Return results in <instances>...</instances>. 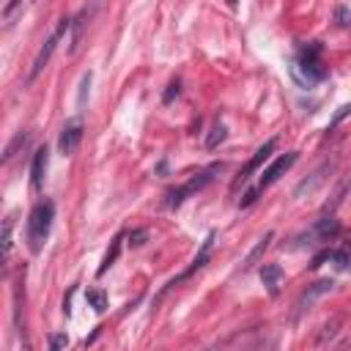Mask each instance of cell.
Segmentation results:
<instances>
[{"mask_svg": "<svg viewBox=\"0 0 351 351\" xmlns=\"http://www.w3.org/2000/svg\"><path fill=\"white\" fill-rule=\"evenodd\" d=\"M211 241H214V233H208V236H206V241H203V247H200V252L195 255V261H192V266H189V269H186V271H184L181 277H176V280H170V282L165 285V291H162V293H159L156 299H162V296H165V293H167L170 288H176V285H178L181 280H186V277H192V274H195L197 269H203V266H206V261H208V250H211Z\"/></svg>", "mask_w": 351, "mask_h": 351, "instance_id": "11", "label": "cell"}, {"mask_svg": "<svg viewBox=\"0 0 351 351\" xmlns=\"http://www.w3.org/2000/svg\"><path fill=\"white\" fill-rule=\"evenodd\" d=\"M47 165H49V151H47V145H41V148L33 154V165H30V184H33V189H36V192L44 186Z\"/></svg>", "mask_w": 351, "mask_h": 351, "instance_id": "12", "label": "cell"}, {"mask_svg": "<svg viewBox=\"0 0 351 351\" xmlns=\"http://www.w3.org/2000/svg\"><path fill=\"white\" fill-rule=\"evenodd\" d=\"M340 324H343V318H340V315H337V318H332L329 324H324V326H321V335L315 337V346H326V343H332V340H335V335H337V326H340Z\"/></svg>", "mask_w": 351, "mask_h": 351, "instance_id": "16", "label": "cell"}, {"mask_svg": "<svg viewBox=\"0 0 351 351\" xmlns=\"http://www.w3.org/2000/svg\"><path fill=\"white\" fill-rule=\"evenodd\" d=\"M348 189H351V173H348V176H346V178L337 184V189L332 192V200H326V203H324V214H332V211H335V208L343 203V197L348 195Z\"/></svg>", "mask_w": 351, "mask_h": 351, "instance_id": "14", "label": "cell"}, {"mask_svg": "<svg viewBox=\"0 0 351 351\" xmlns=\"http://www.w3.org/2000/svg\"><path fill=\"white\" fill-rule=\"evenodd\" d=\"M225 137H228V129H225V123H219V121H217V123H214V129H211V134H208V140H206V145H208V148H217Z\"/></svg>", "mask_w": 351, "mask_h": 351, "instance_id": "19", "label": "cell"}, {"mask_svg": "<svg viewBox=\"0 0 351 351\" xmlns=\"http://www.w3.org/2000/svg\"><path fill=\"white\" fill-rule=\"evenodd\" d=\"M335 167H337V156H332V159H324L304 181H299L296 184V189H293V197H307V195H313L315 189H321L326 181H329V176L335 173Z\"/></svg>", "mask_w": 351, "mask_h": 351, "instance_id": "5", "label": "cell"}, {"mask_svg": "<svg viewBox=\"0 0 351 351\" xmlns=\"http://www.w3.org/2000/svg\"><path fill=\"white\" fill-rule=\"evenodd\" d=\"M296 159H299V154H296V151L280 154V156H277V159H274V162H271V165H269V167L261 173L258 186H255V189H250V192L241 197V203H239V206H250V203H252V200H255V197H258L263 189H269V186H271V184H274V181H277L282 173H288V170L293 167V162H296Z\"/></svg>", "mask_w": 351, "mask_h": 351, "instance_id": "2", "label": "cell"}, {"mask_svg": "<svg viewBox=\"0 0 351 351\" xmlns=\"http://www.w3.org/2000/svg\"><path fill=\"white\" fill-rule=\"evenodd\" d=\"M335 288V282L326 277V280H318V282H313V285H307V291L296 299V304H293V313H291V318H299V315H304L321 296H326L329 291Z\"/></svg>", "mask_w": 351, "mask_h": 351, "instance_id": "9", "label": "cell"}, {"mask_svg": "<svg viewBox=\"0 0 351 351\" xmlns=\"http://www.w3.org/2000/svg\"><path fill=\"white\" fill-rule=\"evenodd\" d=\"M324 69H321V63H318V58H315V49L313 52H302L299 58H296V63H293V77L299 80V82H304V85H313V82H318V80H324Z\"/></svg>", "mask_w": 351, "mask_h": 351, "instance_id": "8", "label": "cell"}, {"mask_svg": "<svg viewBox=\"0 0 351 351\" xmlns=\"http://www.w3.org/2000/svg\"><path fill=\"white\" fill-rule=\"evenodd\" d=\"M271 239H274V233L269 230V233H266V236H263V239H261V241L255 244V250H252V252H250V255L244 258V266H241V271H250V269H252V266L258 263V258H261V255L266 252V247H269V241H271Z\"/></svg>", "mask_w": 351, "mask_h": 351, "instance_id": "15", "label": "cell"}, {"mask_svg": "<svg viewBox=\"0 0 351 351\" xmlns=\"http://www.w3.org/2000/svg\"><path fill=\"white\" fill-rule=\"evenodd\" d=\"M173 93H178V82H173V85H170V90L165 93V101H170V99H173Z\"/></svg>", "mask_w": 351, "mask_h": 351, "instance_id": "26", "label": "cell"}, {"mask_svg": "<svg viewBox=\"0 0 351 351\" xmlns=\"http://www.w3.org/2000/svg\"><path fill=\"white\" fill-rule=\"evenodd\" d=\"M25 143H27V134H25V132H19V134H16V137H14V140H11L8 145H5V154H3V162H8V159H11L14 154H16V148H22Z\"/></svg>", "mask_w": 351, "mask_h": 351, "instance_id": "20", "label": "cell"}, {"mask_svg": "<svg viewBox=\"0 0 351 351\" xmlns=\"http://www.w3.org/2000/svg\"><path fill=\"white\" fill-rule=\"evenodd\" d=\"M340 233V222L332 217V214H326L324 219H318L315 225H310L304 233H299L296 239H293V247L299 250V247H307V244H318V241H329V239H335Z\"/></svg>", "mask_w": 351, "mask_h": 351, "instance_id": "4", "label": "cell"}, {"mask_svg": "<svg viewBox=\"0 0 351 351\" xmlns=\"http://www.w3.org/2000/svg\"><path fill=\"white\" fill-rule=\"evenodd\" d=\"M222 170V165H211V167H206V170H200V173H195L186 184H181V186H176L173 192H167V200H165V206L167 208H178L189 195H195L197 189H203L211 178H214V173H219Z\"/></svg>", "mask_w": 351, "mask_h": 351, "instance_id": "3", "label": "cell"}, {"mask_svg": "<svg viewBox=\"0 0 351 351\" xmlns=\"http://www.w3.org/2000/svg\"><path fill=\"white\" fill-rule=\"evenodd\" d=\"M118 252H121V236H118V239L112 241V250H110V252L104 255V261H101V266H99V274H104V271H107V269L112 266V261L118 258Z\"/></svg>", "mask_w": 351, "mask_h": 351, "instance_id": "21", "label": "cell"}, {"mask_svg": "<svg viewBox=\"0 0 351 351\" xmlns=\"http://www.w3.org/2000/svg\"><path fill=\"white\" fill-rule=\"evenodd\" d=\"M71 27V19H60V25L55 27V33L44 41V47L38 49V55H36V60H33V69H30V80H36L44 69H47V63H49V58H52V52H55V47H58V41L66 36V30Z\"/></svg>", "mask_w": 351, "mask_h": 351, "instance_id": "6", "label": "cell"}, {"mask_svg": "<svg viewBox=\"0 0 351 351\" xmlns=\"http://www.w3.org/2000/svg\"><path fill=\"white\" fill-rule=\"evenodd\" d=\"M52 219H55V203L52 200H38L30 214H27V247L30 252H41L44 241L49 239L52 230Z\"/></svg>", "mask_w": 351, "mask_h": 351, "instance_id": "1", "label": "cell"}, {"mask_svg": "<svg viewBox=\"0 0 351 351\" xmlns=\"http://www.w3.org/2000/svg\"><path fill=\"white\" fill-rule=\"evenodd\" d=\"M261 280H263V285H266L269 296H277V293L282 291L285 274H282V269H280L277 263H266V266L261 269Z\"/></svg>", "mask_w": 351, "mask_h": 351, "instance_id": "13", "label": "cell"}, {"mask_svg": "<svg viewBox=\"0 0 351 351\" xmlns=\"http://www.w3.org/2000/svg\"><path fill=\"white\" fill-rule=\"evenodd\" d=\"M101 3H104V0H90V8H85V11H88V14L93 16V14H96V11L101 8Z\"/></svg>", "mask_w": 351, "mask_h": 351, "instance_id": "25", "label": "cell"}, {"mask_svg": "<svg viewBox=\"0 0 351 351\" xmlns=\"http://www.w3.org/2000/svg\"><path fill=\"white\" fill-rule=\"evenodd\" d=\"M90 80H93V74L88 71V74L82 77V82H80V96H77V107H80V110L85 107V99H88V90H90Z\"/></svg>", "mask_w": 351, "mask_h": 351, "instance_id": "22", "label": "cell"}, {"mask_svg": "<svg viewBox=\"0 0 351 351\" xmlns=\"http://www.w3.org/2000/svg\"><path fill=\"white\" fill-rule=\"evenodd\" d=\"M85 299H88V304H90L96 313H104V310H107V293H104V291H99V288H88Z\"/></svg>", "mask_w": 351, "mask_h": 351, "instance_id": "18", "label": "cell"}, {"mask_svg": "<svg viewBox=\"0 0 351 351\" xmlns=\"http://www.w3.org/2000/svg\"><path fill=\"white\" fill-rule=\"evenodd\" d=\"M80 143H82V121L74 118V121H69V123L63 126V132H60V137H58V148H60L63 156H71V154L80 148Z\"/></svg>", "mask_w": 351, "mask_h": 351, "instance_id": "10", "label": "cell"}, {"mask_svg": "<svg viewBox=\"0 0 351 351\" xmlns=\"http://www.w3.org/2000/svg\"><path fill=\"white\" fill-rule=\"evenodd\" d=\"M63 346H69V337H66V335H52V337H49V348H52V351H58V348H63Z\"/></svg>", "mask_w": 351, "mask_h": 351, "instance_id": "24", "label": "cell"}, {"mask_svg": "<svg viewBox=\"0 0 351 351\" xmlns=\"http://www.w3.org/2000/svg\"><path fill=\"white\" fill-rule=\"evenodd\" d=\"M11 230H14V214H8L5 219H3V261H8L11 258Z\"/></svg>", "mask_w": 351, "mask_h": 351, "instance_id": "17", "label": "cell"}, {"mask_svg": "<svg viewBox=\"0 0 351 351\" xmlns=\"http://www.w3.org/2000/svg\"><path fill=\"white\" fill-rule=\"evenodd\" d=\"M274 148H277V140H266V143H263V145H261V148L252 154V159H250V162H247V165L239 170V176L233 178V184H230V186H233V189H239L241 184H247V181L252 178V173H255V170H261V167H263V165L271 159Z\"/></svg>", "mask_w": 351, "mask_h": 351, "instance_id": "7", "label": "cell"}, {"mask_svg": "<svg viewBox=\"0 0 351 351\" xmlns=\"http://www.w3.org/2000/svg\"><path fill=\"white\" fill-rule=\"evenodd\" d=\"M225 3H228L230 8H236V3H239V0H225Z\"/></svg>", "mask_w": 351, "mask_h": 351, "instance_id": "27", "label": "cell"}, {"mask_svg": "<svg viewBox=\"0 0 351 351\" xmlns=\"http://www.w3.org/2000/svg\"><path fill=\"white\" fill-rule=\"evenodd\" d=\"M348 115H351V104H343V107H340V110L335 112V118L329 121V129H335V126H337V123H340L343 118H348Z\"/></svg>", "mask_w": 351, "mask_h": 351, "instance_id": "23", "label": "cell"}]
</instances>
